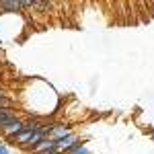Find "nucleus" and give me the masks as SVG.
<instances>
[{
  "instance_id": "6e6552de",
  "label": "nucleus",
  "mask_w": 154,
  "mask_h": 154,
  "mask_svg": "<svg viewBox=\"0 0 154 154\" xmlns=\"http://www.w3.org/2000/svg\"><path fill=\"white\" fill-rule=\"evenodd\" d=\"M45 154H62L60 150H56V152H45Z\"/></svg>"
},
{
  "instance_id": "f257e3e1",
  "label": "nucleus",
  "mask_w": 154,
  "mask_h": 154,
  "mask_svg": "<svg viewBox=\"0 0 154 154\" xmlns=\"http://www.w3.org/2000/svg\"><path fill=\"white\" fill-rule=\"evenodd\" d=\"M58 150V142L54 138H45L33 148V154H45V152H56Z\"/></svg>"
},
{
  "instance_id": "f03ea898",
  "label": "nucleus",
  "mask_w": 154,
  "mask_h": 154,
  "mask_svg": "<svg viewBox=\"0 0 154 154\" xmlns=\"http://www.w3.org/2000/svg\"><path fill=\"white\" fill-rule=\"evenodd\" d=\"M25 130V121L23 119H14V121H11L6 128H2V134H6V136H11V138H14V136H19L21 131Z\"/></svg>"
},
{
  "instance_id": "7ed1b4c3",
  "label": "nucleus",
  "mask_w": 154,
  "mask_h": 154,
  "mask_svg": "<svg viewBox=\"0 0 154 154\" xmlns=\"http://www.w3.org/2000/svg\"><path fill=\"white\" fill-rule=\"evenodd\" d=\"M68 134H72V131H70V125H68V123H56V125H54V130L49 131L48 138L60 140V138H64V136H68Z\"/></svg>"
},
{
  "instance_id": "39448f33",
  "label": "nucleus",
  "mask_w": 154,
  "mask_h": 154,
  "mask_svg": "<svg viewBox=\"0 0 154 154\" xmlns=\"http://www.w3.org/2000/svg\"><path fill=\"white\" fill-rule=\"evenodd\" d=\"M0 8L6 12H19L21 11V2L19 0H2L0 2Z\"/></svg>"
},
{
  "instance_id": "423d86ee",
  "label": "nucleus",
  "mask_w": 154,
  "mask_h": 154,
  "mask_svg": "<svg viewBox=\"0 0 154 154\" xmlns=\"http://www.w3.org/2000/svg\"><path fill=\"white\" fill-rule=\"evenodd\" d=\"M45 138H48V134H45V131H35V134H33V136H31V138H29V142L25 144V146H27V148H31V150H33V148H35L37 144L41 142V140H45Z\"/></svg>"
},
{
  "instance_id": "20e7f679",
  "label": "nucleus",
  "mask_w": 154,
  "mask_h": 154,
  "mask_svg": "<svg viewBox=\"0 0 154 154\" xmlns=\"http://www.w3.org/2000/svg\"><path fill=\"white\" fill-rule=\"evenodd\" d=\"M14 119H17V115L12 113L11 109H0V131H2V128H6Z\"/></svg>"
},
{
  "instance_id": "0eeeda50",
  "label": "nucleus",
  "mask_w": 154,
  "mask_h": 154,
  "mask_svg": "<svg viewBox=\"0 0 154 154\" xmlns=\"http://www.w3.org/2000/svg\"><path fill=\"white\" fill-rule=\"evenodd\" d=\"M33 134H35V131L23 130L21 134H19V136H14V138H11V140H12V142H17V144H27V142H29V138H31Z\"/></svg>"
}]
</instances>
